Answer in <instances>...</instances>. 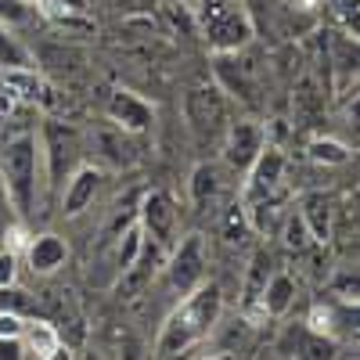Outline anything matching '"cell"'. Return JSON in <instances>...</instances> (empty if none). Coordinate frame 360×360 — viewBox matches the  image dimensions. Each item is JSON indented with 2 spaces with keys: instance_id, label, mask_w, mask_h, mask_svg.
<instances>
[{
  "instance_id": "cell-1",
  "label": "cell",
  "mask_w": 360,
  "mask_h": 360,
  "mask_svg": "<svg viewBox=\"0 0 360 360\" xmlns=\"http://www.w3.org/2000/svg\"><path fill=\"white\" fill-rule=\"evenodd\" d=\"M224 314V292L217 281H202L188 295H180V303L169 310V317L159 328L155 339V356H180L191 353L198 342H205L217 332Z\"/></svg>"
},
{
  "instance_id": "cell-2",
  "label": "cell",
  "mask_w": 360,
  "mask_h": 360,
  "mask_svg": "<svg viewBox=\"0 0 360 360\" xmlns=\"http://www.w3.org/2000/svg\"><path fill=\"white\" fill-rule=\"evenodd\" d=\"M0 184H4L11 205L18 217L29 220L37 217V209L47 191V169H44V144L37 134H18L4 144L0 152Z\"/></svg>"
},
{
  "instance_id": "cell-3",
  "label": "cell",
  "mask_w": 360,
  "mask_h": 360,
  "mask_svg": "<svg viewBox=\"0 0 360 360\" xmlns=\"http://www.w3.org/2000/svg\"><path fill=\"white\" fill-rule=\"evenodd\" d=\"M184 119H188V130L202 144L224 141V134L231 127L227 90L220 83H198V86H191L184 94Z\"/></svg>"
},
{
  "instance_id": "cell-4",
  "label": "cell",
  "mask_w": 360,
  "mask_h": 360,
  "mask_svg": "<svg viewBox=\"0 0 360 360\" xmlns=\"http://www.w3.org/2000/svg\"><path fill=\"white\" fill-rule=\"evenodd\" d=\"M198 29L205 33V44L217 54H238L256 33V25L245 11L242 0H231L227 8H220L217 15H209L205 22H198Z\"/></svg>"
},
{
  "instance_id": "cell-5",
  "label": "cell",
  "mask_w": 360,
  "mask_h": 360,
  "mask_svg": "<svg viewBox=\"0 0 360 360\" xmlns=\"http://www.w3.org/2000/svg\"><path fill=\"white\" fill-rule=\"evenodd\" d=\"M44 144V169H47V191H62L72 169L79 166V137L62 127V123H47L40 134Z\"/></svg>"
},
{
  "instance_id": "cell-6",
  "label": "cell",
  "mask_w": 360,
  "mask_h": 360,
  "mask_svg": "<svg viewBox=\"0 0 360 360\" xmlns=\"http://www.w3.org/2000/svg\"><path fill=\"white\" fill-rule=\"evenodd\" d=\"M137 220H141V227H144V238L159 242L166 252L180 242V238H176L180 209H176V198H173L166 188H152V191L141 195V202H137Z\"/></svg>"
},
{
  "instance_id": "cell-7",
  "label": "cell",
  "mask_w": 360,
  "mask_h": 360,
  "mask_svg": "<svg viewBox=\"0 0 360 360\" xmlns=\"http://www.w3.org/2000/svg\"><path fill=\"white\" fill-rule=\"evenodd\" d=\"M285 169H288V159L278 144H270L259 152V159L249 166V180L242 188V202L252 205V202H270L278 198L285 202Z\"/></svg>"
},
{
  "instance_id": "cell-8",
  "label": "cell",
  "mask_w": 360,
  "mask_h": 360,
  "mask_svg": "<svg viewBox=\"0 0 360 360\" xmlns=\"http://www.w3.org/2000/svg\"><path fill=\"white\" fill-rule=\"evenodd\" d=\"M205 266H209V256H205V238L202 234H184L180 242L169 249L166 256V278L173 285V292L188 295L191 288H198L205 281Z\"/></svg>"
},
{
  "instance_id": "cell-9",
  "label": "cell",
  "mask_w": 360,
  "mask_h": 360,
  "mask_svg": "<svg viewBox=\"0 0 360 360\" xmlns=\"http://www.w3.org/2000/svg\"><path fill=\"white\" fill-rule=\"evenodd\" d=\"M90 148L98 155V166L105 169H130L141 162V137L115 127L112 119H105V123L90 130Z\"/></svg>"
},
{
  "instance_id": "cell-10",
  "label": "cell",
  "mask_w": 360,
  "mask_h": 360,
  "mask_svg": "<svg viewBox=\"0 0 360 360\" xmlns=\"http://www.w3.org/2000/svg\"><path fill=\"white\" fill-rule=\"evenodd\" d=\"M220 148H224V166L227 169L249 173V166L259 159V152L266 148V127L256 123V119H231Z\"/></svg>"
},
{
  "instance_id": "cell-11",
  "label": "cell",
  "mask_w": 360,
  "mask_h": 360,
  "mask_svg": "<svg viewBox=\"0 0 360 360\" xmlns=\"http://www.w3.org/2000/svg\"><path fill=\"white\" fill-rule=\"evenodd\" d=\"M105 115L112 119L115 127H123L137 137H148L155 130V108L148 105L141 94H134V90H112L108 94V105H105Z\"/></svg>"
},
{
  "instance_id": "cell-12",
  "label": "cell",
  "mask_w": 360,
  "mask_h": 360,
  "mask_svg": "<svg viewBox=\"0 0 360 360\" xmlns=\"http://www.w3.org/2000/svg\"><path fill=\"white\" fill-rule=\"evenodd\" d=\"M105 173L108 169L98 166V162H79L72 169V176L65 180V188H62V213L65 217H79L83 209L94 205V198H98V191L105 184Z\"/></svg>"
},
{
  "instance_id": "cell-13",
  "label": "cell",
  "mask_w": 360,
  "mask_h": 360,
  "mask_svg": "<svg viewBox=\"0 0 360 360\" xmlns=\"http://www.w3.org/2000/svg\"><path fill=\"white\" fill-rule=\"evenodd\" d=\"M224 188H227V180H224V166L220 162H209L205 159L188 176V198H191L195 209H213L220 202Z\"/></svg>"
},
{
  "instance_id": "cell-14",
  "label": "cell",
  "mask_w": 360,
  "mask_h": 360,
  "mask_svg": "<svg viewBox=\"0 0 360 360\" xmlns=\"http://www.w3.org/2000/svg\"><path fill=\"white\" fill-rule=\"evenodd\" d=\"M69 259V245L62 242L58 234H33L25 242V263L33 274H54V270H62Z\"/></svg>"
},
{
  "instance_id": "cell-15",
  "label": "cell",
  "mask_w": 360,
  "mask_h": 360,
  "mask_svg": "<svg viewBox=\"0 0 360 360\" xmlns=\"http://www.w3.org/2000/svg\"><path fill=\"white\" fill-rule=\"evenodd\" d=\"M299 213H303L310 234L317 245H328L332 242V231H335V202L328 198L324 191H310L303 195V202H299Z\"/></svg>"
},
{
  "instance_id": "cell-16",
  "label": "cell",
  "mask_w": 360,
  "mask_h": 360,
  "mask_svg": "<svg viewBox=\"0 0 360 360\" xmlns=\"http://www.w3.org/2000/svg\"><path fill=\"white\" fill-rule=\"evenodd\" d=\"M270 266L274 263H270V256L263 249L249 263V274H245V285H242V310H245V317H263V288H266L270 274H274Z\"/></svg>"
},
{
  "instance_id": "cell-17",
  "label": "cell",
  "mask_w": 360,
  "mask_h": 360,
  "mask_svg": "<svg viewBox=\"0 0 360 360\" xmlns=\"http://www.w3.org/2000/svg\"><path fill=\"white\" fill-rule=\"evenodd\" d=\"M328 65L335 69V86L342 90L349 79L360 76V37H349V33H335L332 37V58Z\"/></svg>"
},
{
  "instance_id": "cell-18",
  "label": "cell",
  "mask_w": 360,
  "mask_h": 360,
  "mask_svg": "<svg viewBox=\"0 0 360 360\" xmlns=\"http://www.w3.org/2000/svg\"><path fill=\"white\" fill-rule=\"evenodd\" d=\"M22 346H25V356H58L62 353V335L51 321H25L22 324Z\"/></svg>"
},
{
  "instance_id": "cell-19",
  "label": "cell",
  "mask_w": 360,
  "mask_h": 360,
  "mask_svg": "<svg viewBox=\"0 0 360 360\" xmlns=\"http://www.w3.org/2000/svg\"><path fill=\"white\" fill-rule=\"evenodd\" d=\"M295 303V278L285 270H274L263 288V317H285Z\"/></svg>"
},
{
  "instance_id": "cell-20",
  "label": "cell",
  "mask_w": 360,
  "mask_h": 360,
  "mask_svg": "<svg viewBox=\"0 0 360 360\" xmlns=\"http://www.w3.org/2000/svg\"><path fill=\"white\" fill-rule=\"evenodd\" d=\"M37 15L40 18H47V22H54V25H65V29H72V25H90V18H86V0H37Z\"/></svg>"
},
{
  "instance_id": "cell-21",
  "label": "cell",
  "mask_w": 360,
  "mask_h": 360,
  "mask_svg": "<svg viewBox=\"0 0 360 360\" xmlns=\"http://www.w3.org/2000/svg\"><path fill=\"white\" fill-rule=\"evenodd\" d=\"M4 83H8V90H11V98L22 101V105H37V101L44 98V83H40V76L29 69V65H11V69H4Z\"/></svg>"
},
{
  "instance_id": "cell-22",
  "label": "cell",
  "mask_w": 360,
  "mask_h": 360,
  "mask_svg": "<svg viewBox=\"0 0 360 360\" xmlns=\"http://www.w3.org/2000/svg\"><path fill=\"white\" fill-rule=\"evenodd\" d=\"M328 292L339 295V303H360V259L335 266V274L328 278Z\"/></svg>"
},
{
  "instance_id": "cell-23",
  "label": "cell",
  "mask_w": 360,
  "mask_h": 360,
  "mask_svg": "<svg viewBox=\"0 0 360 360\" xmlns=\"http://www.w3.org/2000/svg\"><path fill=\"white\" fill-rule=\"evenodd\" d=\"M307 155L314 162H321V166H342V162H349L353 152H349V144H342L335 137H314L310 148H307Z\"/></svg>"
},
{
  "instance_id": "cell-24",
  "label": "cell",
  "mask_w": 360,
  "mask_h": 360,
  "mask_svg": "<svg viewBox=\"0 0 360 360\" xmlns=\"http://www.w3.org/2000/svg\"><path fill=\"white\" fill-rule=\"evenodd\" d=\"M278 234H281V242H285V245H288L292 252H307L310 245H317L299 209H295V213H288V217H285V224H281V231H278Z\"/></svg>"
},
{
  "instance_id": "cell-25",
  "label": "cell",
  "mask_w": 360,
  "mask_h": 360,
  "mask_svg": "<svg viewBox=\"0 0 360 360\" xmlns=\"http://www.w3.org/2000/svg\"><path fill=\"white\" fill-rule=\"evenodd\" d=\"M11 65H29V54H25V47L15 40L11 25L0 22V69H11Z\"/></svg>"
},
{
  "instance_id": "cell-26",
  "label": "cell",
  "mask_w": 360,
  "mask_h": 360,
  "mask_svg": "<svg viewBox=\"0 0 360 360\" xmlns=\"http://www.w3.org/2000/svg\"><path fill=\"white\" fill-rule=\"evenodd\" d=\"M335 310V339L346 335L353 342H360V303H339Z\"/></svg>"
},
{
  "instance_id": "cell-27",
  "label": "cell",
  "mask_w": 360,
  "mask_h": 360,
  "mask_svg": "<svg viewBox=\"0 0 360 360\" xmlns=\"http://www.w3.org/2000/svg\"><path fill=\"white\" fill-rule=\"evenodd\" d=\"M18 209L11 205V198H8V191H4V184H0V249H4L11 238H18Z\"/></svg>"
},
{
  "instance_id": "cell-28",
  "label": "cell",
  "mask_w": 360,
  "mask_h": 360,
  "mask_svg": "<svg viewBox=\"0 0 360 360\" xmlns=\"http://www.w3.org/2000/svg\"><path fill=\"white\" fill-rule=\"evenodd\" d=\"M33 11L37 8L25 4V0H0V22H8V25H25Z\"/></svg>"
},
{
  "instance_id": "cell-29",
  "label": "cell",
  "mask_w": 360,
  "mask_h": 360,
  "mask_svg": "<svg viewBox=\"0 0 360 360\" xmlns=\"http://www.w3.org/2000/svg\"><path fill=\"white\" fill-rule=\"evenodd\" d=\"M18 278V252L15 249H0V292H8Z\"/></svg>"
},
{
  "instance_id": "cell-30",
  "label": "cell",
  "mask_w": 360,
  "mask_h": 360,
  "mask_svg": "<svg viewBox=\"0 0 360 360\" xmlns=\"http://www.w3.org/2000/svg\"><path fill=\"white\" fill-rule=\"evenodd\" d=\"M339 22L349 37H360V0H339Z\"/></svg>"
},
{
  "instance_id": "cell-31",
  "label": "cell",
  "mask_w": 360,
  "mask_h": 360,
  "mask_svg": "<svg viewBox=\"0 0 360 360\" xmlns=\"http://www.w3.org/2000/svg\"><path fill=\"white\" fill-rule=\"evenodd\" d=\"M22 317L18 310H0V339H8V335H22Z\"/></svg>"
},
{
  "instance_id": "cell-32",
  "label": "cell",
  "mask_w": 360,
  "mask_h": 360,
  "mask_svg": "<svg viewBox=\"0 0 360 360\" xmlns=\"http://www.w3.org/2000/svg\"><path fill=\"white\" fill-rule=\"evenodd\" d=\"M11 105H15V98H11V90H8V83H4V69H0V115L11 112Z\"/></svg>"
},
{
  "instance_id": "cell-33",
  "label": "cell",
  "mask_w": 360,
  "mask_h": 360,
  "mask_svg": "<svg viewBox=\"0 0 360 360\" xmlns=\"http://www.w3.org/2000/svg\"><path fill=\"white\" fill-rule=\"evenodd\" d=\"M349 127H360V94H353L349 101Z\"/></svg>"
},
{
  "instance_id": "cell-34",
  "label": "cell",
  "mask_w": 360,
  "mask_h": 360,
  "mask_svg": "<svg viewBox=\"0 0 360 360\" xmlns=\"http://www.w3.org/2000/svg\"><path fill=\"white\" fill-rule=\"evenodd\" d=\"M25 4H37V0H25Z\"/></svg>"
},
{
  "instance_id": "cell-35",
  "label": "cell",
  "mask_w": 360,
  "mask_h": 360,
  "mask_svg": "<svg viewBox=\"0 0 360 360\" xmlns=\"http://www.w3.org/2000/svg\"><path fill=\"white\" fill-rule=\"evenodd\" d=\"M184 4H195V0H184Z\"/></svg>"
}]
</instances>
